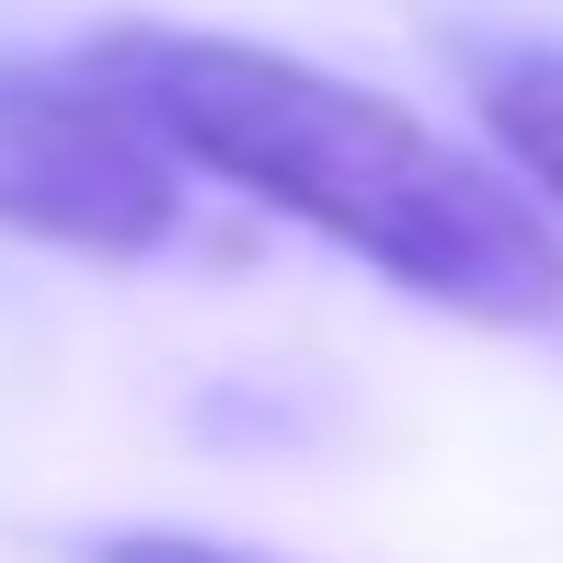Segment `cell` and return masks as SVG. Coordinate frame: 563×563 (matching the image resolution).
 Wrapping results in <instances>:
<instances>
[{"label":"cell","instance_id":"277c9868","mask_svg":"<svg viewBox=\"0 0 563 563\" xmlns=\"http://www.w3.org/2000/svg\"><path fill=\"white\" fill-rule=\"evenodd\" d=\"M92 563H265V552H230V541H185V529H115V541H92Z\"/></svg>","mask_w":563,"mask_h":563},{"label":"cell","instance_id":"7a4b0ae2","mask_svg":"<svg viewBox=\"0 0 563 563\" xmlns=\"http://www.w3.org/2000/svg\"><path fill=\"white\" fill-rule=\"evenodd\" d=\"M173 219V150L104 69L0 58V230L58 253H162Z\"/></svg>","mask_w":563,"mask_h":563},{"label":"cell","instance_id":"6da1fadb","mask_svg":"<svg viewBox=\"0 0 563 563\" xmlns=\"http://www.w3.org/2000/svg\"><path fill=\"white\" fill-rule=\"evenodd\" d=\"M92 69L162 126L173 162L219 173L230 196L322 230L334 253L379 265L402 299H438L460 322H552L563 311V242L518 185L402 115L391 92H356L288 46L242 35H173L115 23Z\"/></svg>","mask_w":563,"mask_h":563},{"label":"cell","instance_id":"3957f363","mask_svg":"<svg viewBox=\"0 0 563 563\" xmlns=\"http://www.w3.org/2000/svg\"><path fill=\"white\" fill-rule=\"evenodd\" d=\"M483 126H495L506 162L563 208V46H506V58H483Z\"/></svg>","mask_w":563,"mask_h":563}]
</instances>
